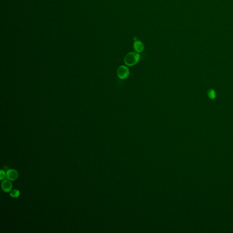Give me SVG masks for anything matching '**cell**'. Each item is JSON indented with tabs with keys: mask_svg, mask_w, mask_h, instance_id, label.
<instances>
[{
	"mask_svg": "<svg viewBox=\"0 0 233 233\" xmlns=\"http://www.w3.org/2000/svg\"><path fill=\"white\" fill-rule=\"evenodd\" d=\"M130 73L129 69L125 66H121L117 70V75L119 78L121 79L127 78L130 75Z\"/></svg>",
	"mask_w": 233,
	"mask_h": 233,
	"instance_id": "obj_2",
	"label": "cell"
},
{
	"mask_svg": "<svg viewBox=\"0 0 233 233\" xmlns=\"http://www.w3.org/2000/svg\"><path fill=\"white\" fill-rule=\"evenodd\" d=\"M144 45L142 42L140 41H136L134 42V48L137 53H141L144 49Z\"/></svg>",
	"mask_w": 233,
	"mask_h": 233,
	"instance_id": "obj_5",
	"label": "cell"
},
{
	"mask_svg": "<svg viewBox=\"0 0 233 233\" xmlns=\"http://www.w3.org/2000/svg\"><path fill=\"white\" fill-rule=\"evenodd\" d=\"M208 97H210L211 99H214L216 97V93L215 91H214L213 89H210L208 90Z\"/></svg>",
	"mask_w": 233,
	"mask_h": 233,
	"instance_id": "obj_7",
	"label": "cell"
},
{
	"mask_svg": "<svg viewBox=\"0 0 233 233\" xmlns=\"http://www.w3.org/2000/svg\"><path fill=\"white\" fill-rule=\"evenodd\" d=\"M1 188L2 190L5 192H9L12 191V183L9 181L5 180L1 184Z\"/></svg>",
	"mask_w": 233,
	"mask_h": 233,
	"instance_id": "obj_4",
	"label": "cell"
},
{
	"mask_svg": "<svg viewBox=\"0 0 233 233\" xmlns=\"http://www.w3.org/2000/svg\"><path fill=\"white\" fill-rule=\"evenodd\" d=\"M140 55L137 52L128 53L124 58V62L128 66H133L139 62Z\"/></svg>",
	"mask_w": 233,
	"mask_h": 233,
	"instance_id": "obj_1",
	"label": "cell"
},
{
	"mask_svg": "<svg viewBox=\"0 0 233 233\" xmlns=\"http://www.w3.org/2000/svg\"><path fill=\"white\" fill-rule=\"evenodd\" d=\"M5 176H6V174H5L4 171L2 170H1V175H0V179H1V180H3L5 177Z\"/></svg>",
	"mask_w": 233,
	"mask_h": 233,
	"instance_id": "obj_8",
	"label": "cell"
},
{
	"mask_svg": "<svg viewBox=\"0 0 233 233\" xmlns=\"http://www.w3.org/2000/svg\"><path fill=\"white\" fill-rule=\"evenodd\" d=\"M20 195V192L17 189H14L13 191H11L10 193V195L12 198H16L19 196Z\"/></svg>",
	"mask_w": 233,
	"mask_h": 233,
	"instance_id": "obj_6",
	"label": "cell"
},
{
	"mask_svg": "<svg viewBox=\"0 0 233 233\" xmlns=\"http://www.w3.org/2000/svg\"><path fill=\"white\" fill-rule=\"evenodd\" d=\"M6 176L8 180L10 181L16 180L18 177V173L14 169H9L7 171Z\"/></svg>",
	"mask_w": 233,
	"mask_h": 233,
	"instance_id": "obj_3",
	"label": "cell"
}]
</instances>
